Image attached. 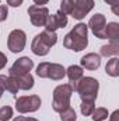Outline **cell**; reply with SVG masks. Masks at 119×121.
<instances>
[{
    "mask_svg": "<svg viewBox=\"0 0 119 121\" xmlns=\"http://www.w3.org/2000/svg\"><path fill=\"white\" fill-rule=\"evenodd\" d=\"M25 121H38L36 118H32V117H25Z\"/></svg>",
    "mask_w": 119,
    "mask_h": 121,
    "instance_id": "d6a6232c",
    "label": "cell"
},
{
    "mask_svg": "<svg viewBox=\"0 0 119 121\" xmlns=\"http://www.w3.org/2000/svg\"><path fill=\"white\" fill-rule=\"evenodd\" d=\"M80 63H81V68H86L88 70H97L101 65V56L95 52H90L81 58Z\"/></svg>",
    "mask_w": 119,
    "mask_h": 121,
    "instance_id": "4fadbf2b",
    "label": "cell"
},
{
    "mask_svg": "<svg viewBox=\"0 0 119 121\" xmlns=\"http://www.w3.org/2000/svg\"><path fill=\"white\" fill-rule=\"evenodd\" d=\"M28 16H30L31 24L35 27H44L46 17L49 16V10L45 6H36L32 4L28 7Z\"/></svg>",
    "mask_w": 119,
    "mask_h": 121,
    "instance_id": "52a82bcc",
    "label": "cell"
},
{
    "mask_svg": "<svg viewBox=\"0 0 119 121\" xmlns=\"http://www.w3.org/2000/svg\"><path fill=\"white\" fill-rule=\"evenodd\" d=\"M58 42V35L55 31H42L41 34L35 35L31 42V51L38 56H45L49 54L51 48Z\"/></svg>",
    "mask_w": 119,
    "mask_h": 121,
    "instance_id": "7a4b0ae2",
    "label": "cell"
},
{
    "mask_svg": "<svg viewBox=\"0 0 119 121\" xmlns=\"http://www.w3.org/2000/svg\"><path fill=\"white\" fill-rule=\"evenodd\" d=\"M13 78H16L20 90H30V89L34 87V78H32V75H31L30 72L18 75V76H13Z\"/></svg>",
    "mask_w": 119,
    "mask_h": 121,
    "instance_id": "2e32d148",
    "label": "cell"
},
{
    "mask_svg": "<svg viewBox=\"0 0 119 121\" xmlns=\"http://www.w3.org/2000/svg\"><path fill=\"white\" fill-rule=\"evenodd\" d=\"M94 0H73V10L70 16L76 20H81L94 9Z\"/></svg>",
    "mask_w": 119,
    "mask_h": 121,
    "instance_id": "9c48e42d",
    "label": "cell"
},
{
    "mask_svg": "<svg viewBox=\"0 0 119 121\" xmlns=\"http://www.w3.org/2000/svg\"><path fill=\"white\" fill-rule=\"evenodd\" d=\"M98 89H99V83L95 78H91V76L84 78L83 76L77 83L76 91L79 93V96L83 101H95V99L98 96Z\"/></svg>",
    "mask_w": 119,
    "mask_h": 121,
    "instance_id": "3957f363",
    "label": "cell"
},
{
    "mask_svg": "<svg viewBox=\"0 0 119 121\" xmlns=\"http://www.w3.org/2000/svg\"><path fill=\"white\" fill-rule=\"evenodd\" d=\"M60 120L62 121H76L77 120V116H76V111L69 106L67 108H64L63 111H60Z\"/></svg>",
    "mask_w": 119,
    "mask_h": 121,
    "instance_id": "ffe728a7",
    "label": "cell"
},
{
    "mask_svg": "<svg viewBox=\"0 0 119 121\" xmlns=\"http://www.w3.org/2000/svg\"><path fill=\"white\" fill-rule=\"evenodd\" d=\"M67 26V16L63 14L62 11H58L55 14H49L45 21V30L48 31H56L58 28H64Z\"/></svg>",
    "mask_w": 119,
    "mask_h": 121,
    "instance_id": "30bf717a",
    "label": "cell"
},
{
    "mask_svg": "<svg viewBox=\"0 0 119 121\" xmlns=\"http://www.w3.org/2000/svg\"><path fill=\"white\" fill-rule=\"evenodd\" d=\"M107 4H109L111 7H114V6H119V0H104Z\"/></svg>",
    "mask_w": 119,
    "mask_h": 121,
    "instance_id": "f546056e",
    "label": "cell"
},
{
    "mask_svg": "<svg viewBox=\"0 0 119 121\" xmlns=\"http://www.w3.org/2000/svg\"><path fill=\"white\" fill-rule=\"evenodd\" d=\"M32 68H34V62L28 56L18 58L13 63V66L8 69V76H18L23 73H28V72H31Z\"/></svg>",
    "mask_w": 119,
    "mask_h": 121,
    "instance_id": "8fae6325",
    "label": "cell"
},
{
    "mask_svg": "<svg viewBox=\"0 0 119 121\" xmlns=\"http://www.w3.org/2000/svg\"><path fill=\"white\" fill-rule=\"evenodd\" d=\"M105 39L119 41V24L112 21L105 26Z\"/></svg>",
    "mask_w": 119,
    "mask_h": 121,
    "instance_id": "e0dca14e",
    "label": "cell"
},
{
    "mask_svg": "<svg viewBox=\"0 0 119 121\" xmlns=\"http://www.w3.org/2000/svg\"><path fill=\"white\" fill-rule=\"evenodd\" d=\"M66 76V69L60 63H51L49 70H48V79L52 80H60Z\"/></svg>",
    "mask_w": 119,
    "mask_h": 121,
    "instance_id": "5bb4252c",
    "label": "cell"
},
{
    "mask_svg": "<svg viewBox=\"0 0 119 121\" xmlns=\"http://www.w3.org/2000/svg\"><path fill=\"white\" fill-rule=\"evenodd\" d=\"M118 116H119V111H118V110H115V111L111 114V117H109V121H118Z\"/></svg>",
    "mask_w": 119,
    "mask_h": 121,
    "instance_id": "f1b7e54d",
    "label": "cell"
},
{
    "mask_svg": "<svg viewBox=\"0 0 119 121\" xmlns=\"http://www.w3.org/2000/svg\"><path fill=\"white\" fill-rule=\"evenodd\" d=\"M6 65H7V56H6L3 52H0V70H1Z\"/></svg>",
    "mask_w": 119,
    "mask_h": 121,
    "instance_id": "83f0119b",
    "label": "cell"
},
{
    "mask_svg": "<svg viewBox=\"0 0 119 121\" xmlns=\"http://www.w3.org/2000/svg\"><path fill=\"white\" fill-rule=\"evenodd\" d=\"M108 110L107 108H104V107H98V108H95L94 111H92V114H91V117H92V120L94 121H104L105 118H108Z\"/></svg>",
    "mask_w": 119,
    "mask_h": 121,
    "instance_id": "7402d4cb",
    "label": "cell"
},
{
    "mask_svg": "<svg viewBox=\"0 0 119 121\" xmlns=\"http://www.w3.org/2000/svg\"><path fill=\"white\" fill-rule=\"evenodd\" d=\"M8 16V9L6 4H0V21H6Z\"/></svg>",
    "mask_w": 119,
    "mask_h": 121,
    "instance_id": "484cf974",
    "label": "cell"
},
{
    "mask_svg": "<svg viewBox=\"0 0 119 121\" xmlns=\"http://www.w3.org/2000/svg\"><path fill=\"white\" fill-rule=\"evenodd\" d=\"M80 110L84 117H90L92 114V111L95 110V101H83L80 106Z\"/></svg>",
    "mask_w": 119,
    "mask_h": 121,
    "instance_id": "44dd1931",
    "label": "cell"
},
{
    "mask_svg": "<svg viewBox=\"0 0 119 121\" xmlns=\"http://www.w3.org/2000/svg\"><path fill=\"white\" fill-rule=\"evenodd\" d=\"M66 76L69 78V85H70V87L73 89V91H76V87H77L79 80L84 76V70H83L81 66L70 65V66L66 69Z\"/></svg>",
    "mask_w": 119,
    "mask_h": 121,
    "instance_id": "7c38bea8",
    "label": "cell"
},
{
    "mask_svg": "<svg viewBox=\"0 0 119 121\" xmlns=\"http://www.w3.org/2000/svg\"><path fill=\"white\" fill-rule=\"evenodd\" d=\"M6 1H7V4L11 6V7H20L24 0H6Z\"/></svg>",
    "mask_w": 119,
    "mask_h": 121,
    "instance_id": "4316f807",
    "label": "cell"
},
{
    "mask_svg": "<svg viewBox=\"0 0 119 121\" xmlns=\"http://www.w3.org/2000/svg\"><path fill=\"white\" fill-rule=\"evenodd\" d=\"M4 87H6V90L10 91L11 94H17V93H18V90H20L18 83H17L16 78H13V76H7V78H6Z\"/></svg>",
    "mask_w": 119,
    "mask_h": 121,
    "instance_id": "d6986e66",
    "label": "cell"
},
{
    "mask_svg": "<svg viewBox=\"0 0 119 121\" xmlns=\"http://www.w3.org/2000/svg\"><path fill=\"white\" fill-rule=\"evenodd\" d=\"M73 10V0H62L60 3V11L66 16H70Z\"/></svg>",
    "mask_w": 119,
    "mask_h": 121,
    "instance_id": "d4e9b609",
    "label": "cell"
},
{
    "mask_svg": "<svg viewBox=\"0 0 119 121\" xmlns=\"http://www.w3.org/2000/svg\"><path fill=\"white\" fill-rule=\"evenodd\" d=\"M27 44V35L23 30H13L8 34L7 47L13 54H18L25 48Z\"/></svg>",
    "mask_w": 119,
    "mask_h": 121,
    "instance_id": "8992f818",
    "label": "cell"
},
{
    "mask_svg": "<svg viewBox=\"0 0 119 121\" xmlns=\"http://www.w3.org/2000/svg\"><path fill=\"white\" fill-rule=\"evenodd\" d=\"M73 94V89L70 87L69 83L59 85L55 87L53 90V101H52V107L56 113L63 111L64 108H67L70 106V99Z\"/></svg>",
    "mask_w": 119,
    "mask_h": 121,
    "instance_id": "277c9868",
    "label": "cell"
},
{
    "mask_svg": "<svg viewBox=\"0 0 119 121\" xmlns=\"http://www.w3.org/2000/svg\"><path fill=\"white\" fill-rule=\"evenodd\" d=\"M105 26H107V18L101 13L94 14L87 24V27L91 30V32L99 39H105Z\"/></svg>",
    "mask_w": 119,
    "mask_h": 121,
    "instance_id": "ba28073f",
    "label": "cell"
},
{
    "mask_svg": "<svg viewBox=\"0 0 119 121\" xmlns=\"http://www.w3.org/2000/svg\"><path fill=\"white\" fill-rule=\"evenodd\" d=\"M118 65H119V59L116 58V56L111 58V59L108 60L107 66H105V72H107L109 76H112V78H116V76H119Z\"/></svg>",
    "mask_w": 119,
    "mask_h": 121,
    "instance_id": "ac0fdd59",
    "label": "cell"
},
{
    "mask_svg": "<svg viewBox=\"0 0 119 121\" xmlns=\"http://www.w3.org/2000/svg\"><path fill=\"white\" fill-rule=\"evenodd\" d=\"M32 1H34L36 6H44V4H46L49 0H32Z\"/></svg>",
    "mask_w": 119,
    "mask_h": 121,
    "instance_id": "4dcf8cb0",
    "label": "cell"
},
{
    "mask_svg": "<svg viewBox=\"0 0 119 121\" xmlns=\"http://www.w3.org/2000/svg\"><path fill=\"white\" fill-rule=\"evenodd\" d=\"M41 107V97L36 94L31 96H21L16 100V110L20 114L25 113H34Z\"/></svg>",
    "mask_w": 119,
    "mask_h": 121,
    "instance_id": "5b68a950",
    "label": "cell"
},
{
    "mask_svg": "<svg viewBox=\"0 0 119 121\" xmlns=\"http://www.w3.org/2000/svg\"><path fill=\"white\" fill-rule=\"evenodd\" d=\"M119 55V41H109L108 45H102L99 51V56H118Z\"/></svg>",
    "mask_w": 119,
    "mask_h": 121,
    "instance_id": "9a60e30c",
    "label": "cell"
},
{
    "mask_svg": "<svg viewBox=\"0 0 119 121\" xmlns=\"http://www.w3.org/2000/svg\"><path fill=\"white\" fill-rule=\"evenodd\" d=\"M13 121H25V117H23V116H18V117H16Z\"/></svg>",
    "mask_w": 119,
    "mask_h": 121,
    "instance_id": "1f68e13d",
    "label": "cell"
},
{
    "mask_svg": "<svg viewBox=\"0 0 119 121\" xmlns=\"http://www.w3.org/2000/svg\"><path fill=\"white\" fill-rule=\"evenodd\" d=\"M13 117V108L10 106H3L0 108V121H8Z\"/></svg>",
    "mask_w": 119,
    "mask_h": 121,
    "instance_id": "cb8c5ba5",
    "label": "cell"
},
{
    "mask_svg": "<svg viewBox=\"0 0 119 121\" xmlns=\"http://www.w3.org/2000/svg\"><path fill=\"white\" fill-rule=\"evenodd\" d=\"M49 65H51V62H41V63L36 66V75H38L39 78L48 79V70H49Z\"/></svg>",
    "mask_w": 119,
    "mask_h": 121,
    "instance_id": "603a6c76",
    "label": "cell"
},
{
    "mask_svg": "<svg viewBox=\"0 0 119 121\" xmlns=\"http://www.w3.org/2000/svg\"><path fill=\"white\" fill-rule=\"evenodd\" d=\"M63 45L67 49H71L74 52H80V51L86 49L88 45V27H87V24H84V23L76 24L73 27V30L64 37Z\"/></svg>",
    "mask_w": 119,
    "mask_h": 121,
    "instance_id": "6da1fadb",
    "label": "cell"
}]
</instances>
